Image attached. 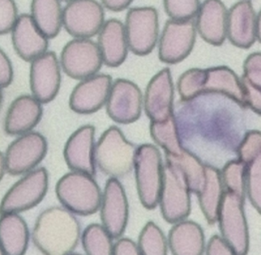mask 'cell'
<instances>
[{"instance_id":"obj_39","label":"cell","mask_w":261,"mask_h":255,"mask_svg":"<svg viewBox=\"0 0 261 255\" xmlns=\"http://www.w3.org/2000/svg\"><path fill=\"white\" fill-rule=\"evenodd\" d=\"M14 71L13 64L7 53L0 48V88H5L11 85Z\"/></svg>"},{"instance_id":"obj_19","label":"cell","mask_w":261,"mask_h":255,"mask_svg":"<svg viewBox=\"0 0 261 255\" xmlns=\"http://www.w3.org/2000/svg\"><path fill=\"white\" fill-rule=\"evenodd\" d=\"M174 85L169 68L151 79L143 97V107L151 122H163L173 114Z\"/></svg>"},{"instance_id":"obj_45","label":"cell","mask_w":261,"mask_h":255,"mask_svg":"<svg viewBox=\"0 0 261 255\" xmlns=\"http://www.w3.org/2000/svg\"><path fill=\"white\" fill-rule=\"evenodd\" d=\"M0 255H7L1 247H0Z\"/></svg>"},{"instance_id":"obj_3","label":"cell","mask_w":261,"mask_h":255,"mask_svg":"<svg viewBox=\"0 0 261 255\" xmlns=\"http://www.w3.org/2000/svg\"><path fill=\"white\" fill-rule=\"evenodd\" d=\"M56 193L62 207L74 215L88 216L99 211L102 192L94 176L71 171L58 181Z\"/></svg>"},{"instance_id":"obj_22","label":"cell","mask_w":261,"mask_h":255,"mask_svg":"<svg viewBox=\"0 0 261 255\" xmlns=\"http://www.w3.org/2000/svg\"><path fill=\"white\" fill-rule=\"evenodd\" d=\"M195 28L207 43L223 45L227 38V10L221 0H204L197 13Z\"/></svg>"},{"instance_id":"obj_1","label":"cell","mask_w":261,"mask_h":255,"mask_svg":"<svg viewBox=\"0 0 261 255\" xmlns=\"http://www.w3.org/2000/svg\"><path fill=\"white\" fill-rule=\"evenodd\" d=\"M82 236L75 215L64 207L53 206L41 212L32 232L36 248L43 255H68Z\"/></svg>"},{"instance_id":"obj_13","label":"cell","mask_w":261,"mask_h":255,"mask_svg":"<svg viewBox=\"0 0 261 255\" xmlns=\"http://www.w3.org/2000/svg\"><path fill=\"white\" fill-rule=\"evenodd\" d=\"M196 28L193 19L168 20L159 43V57L166 64L182 62L192 53L196 39Z\"/></svg>"},{"instance_id":"obj_28","label":"cell","mask_w":261,"mask_h":255,"mask_svg":"<svg viewBox=\"0 0 261 255\" xmlns=\"http://www.w3.org/2000/svg\"><path fill=\"white\" fill-rule=\"evenodd\" d=\"M30 15L48 39L57 37L62 30V0H32Z\"/></svg>"},{"instance_id":"obj_30","label":"cell","mask_w":261,"mask_h":255,"mask_svg":"<svg viewBox=\"0 0 261 255\" xmlns=\"http://www.w3.org/2000/svg\"><path fill=\"white\" fill-rule=\"evenodd\" d=\"M150 134L155 143L166 151V154L178 156L182 151L174 114L165 121L151 122Z\"/></svg>"},{"instance_id":"obj_36","label":"cell","mask_w":261,"mask_h":255,"mask_svg":"<svg viewBox=\"0 0 261 255\" xmlns=\"http://www.w3.org/2000/svg\"><path fill=\"white\" fill-rule=\"evenodd\" d=\"M261 157V133L251 131L247 133L238 148V157L241 163L247 165Z\"/></svg>"},{"instance_id":"obj_11","label":"cell","mask_w":261,"mask_h":255,"mask_svg":"<svg viewBox=\"0 0 261 255\" xmlns=\"http://www.w3.org/2000/svg\"><path fill=\"white\" fill-rule=\"evenodd\" d=\"M61 68L70 78L83 80L97 74L103 59L97 42L91 39H73L62 48Z\"/></svg>"},{"instance_id":"obj_43","label":"cell","mask_w":261,"mask_h":255,"mask_svg":"<svg viewBox=\"0 0 261 255\" xmlns=\"http://www.w3.org/2000/svg\"><path fill=\"white\" fill-rule=\"evenodd\" d=\"M6 172L7 169H6L5 157H4V154L0 152V182L2 181Z\"/></svg>"},{"instance_id":"obj_42","label":"cell","mask_w":261,"mask_h":255,"mask_svg":"<svg viewBox=\"0 0 261 255\" xmlns=\"http://www.w3.org/2000/svg\"><path fill=\"white\" fill-rule=\"evenodd\" d=\"M134 0H101L102 5L113 12H120L126 10Z\"/></svg>"},{"instance_id":"obj_10","label":"cell","mask_w":261,"mask_h":255,"mask_svg":"<svg viewBox=\"0 0 261 255\" xmlns=\"http://www.w3.org/2000/svg\"><path fill=\"white\" fill-rule=\"evenodd\" d=\"M63 7L62 28L73 39H91L105 22L103 6L96 0H72Z\"/></svg>"},{"instance_id":"obj_23","label":"cell","mask_w":261,"mask_h":255,"mask_svg":"<svg viewBox=\"0 0 261 255\" xmlns=\"http://www.w3.org/2000/svg\"><path fill=\"white\" fill-rule=\"evenodd\" d=\"M43 114L42 104L33 95H22L13 100L6 116L4 129L9 135L31 132Z\"/></svg>"},{"instance_id":"obj_21","label":"cell","mask_w":261,"mask_h":255,"mask_svg":"<svg viewBox=\"0 0 261 255\" xmlns=\"http://www.w3.org/2000/svg\"><path fill=\"white\" fill-rule=\"evenodd\" d=\"M12 42L18 56L31 62L48 51L49 39L39 30L30 14H20L11 31Z\"/></svg>"},{"instance_id":"obj_27","label":"cell","mask_w":261,"mask_h":255,"mask_svg":"<svg viewBox=\"0 0 261 255\" xmlns=\"http://www.w3.org/2000/svg\"><path fill=\"white\" fill-rule=\"evenodd\" d=\"M224 193L221 172L216 168L205 165V182L197 196L201 212L208 224L216 223Z\"/></svg>"},{"instance_id":"obj_31","label":"cell","mask_w":261,"mask_h":255,"mask_svg":"<svg viewBox=\"0 0 261 255\" xmlns=\"http://www.w3.org/2000/svg\"><path fill=\"white\" fill-rule=\"evenodd\" d=\"M114 238L101 224H91L82 233L85 255H113Z\"/></svg>"},{"instance_id":"obj_32","label":"cell","mask_w":261,"mask_h":255,"mask_svg":"<svg viewBox=\"0 0 261 255\" xmlns=\"http://www.w3.org/2000/svg\"><path fill=\"white\" fill-rule=\"evenodd\" d=\"M137 244L142 255H168L167 237L153 221H148L143 226Z\"/></svg>"},{"instance_id":"obj_16","label":"cell","mask_w":261,"mask_h":255,"mask_svg":"<svg viewBox=\"0 0 261 255\" xmlns=\"http://www.w3.org/2000/svg\"><path fill=\"white\" fill-rule=\"evenodd\" d=\"M227 38L240 48H250L260 39V15L250 0H241L227 11Z\"/></svg>"},{"instance_id":"obj_18","label":"cell","mask_w":261,"mask_h":255,"mask_svg":"<svg viewBox=\"0 0 261 255\" xmlns=\"http://www.w3.org/2000/svg\"><path fill=\"white\" fill-rule=\"evenodd\" d=\"M112 84V78L108 74H96L81 80L70 96V108L80 114L99 111L106 105Z\"/></svg>"},{"instance_id":"obj_25","label":"cell","mask_w":261,"mask_h":255,"mask_svg":"<svg viewBox=\"0 0 261 255\" xmlns=\"http://www.w3.org/2000/svg\"><path fill=\"white\" fill-rule=\"evenodd\" d=\"M97 36V44L103 64L111 68L121 65L129 50L124 25L117 19H109L103 23Z\"/></svg>"},{"instance_id":"obj_20","label":"cell","mask_w":261,"mask_h":255,"mask_svg":"<svg viewBox=\"0 0 261 255\" xmlns=\"http://www.w3.org/2000/svg\"><path fill=\"white\" fill-rule=\"evenodd\" d=\"M94 137L95 128L89 124L81 126L70 136L64 149V158L71 171L94 176Z\"/></svg>"},{"instance_id":"obj_17","label":"cell","mask_w":261,"mask_h":255,"mask_svg":"<svg viewBox=\"0 0 261 255\" xmlns=\"http://www.w3.org/2000/svg\"><path fill=\"white\" fill-rule=\"evenodd\" d=\"M110 118L121 124L134 123L140 118L143 97L139 87L126 79L113 82L106 103Z\"/></svg>"},{"instance_id":"obj_7","label":"cell","mask_w":261,"mask_h":255,"mask_svg":"<svg viewBox=\"0 0 261 255\" xmlns=\"http://www.w3.org/2000/svg\"><path fill=\"white\" fill-rule=\"evenodd\" d=\"M244 201L242 198L224 191L217 216L219 236L236 255H247L250 250V233Z\"/></svg>"},{"instance_id":"obj_33","label":"cell","mask_w":261,"mask_h":255,"mask_svg":"<svg viewBox=\"0 0 261 255\" xmlns=\"http://www.w3.org/2000/svg\"><path fill=\"white\" fill-rule=\"evenodd\" d=\"M247 166L240 160H232L224 166L221 172L224 189L239 198H245V178Z\"/></svg>"},{"instance_id":"obj_9","label":"cell","mask_w":261,"mask_h":255,"mask_svg":"<svg viewBox=\"0 0 261 255\" xmlns=\"http://www.w3.org/2000/svg\"><path fill=\"white\" fill-rule=\"evenodd\" d=\"M128 48L137 56H147L158 42L159 16L153 7L130 9L124 26Z\"/></svg>"},{"instance_id":"obj_26","label":"cell","mask_w":261,"mask_h":255,"mask_svg":"<svg viewBox=\"0 0 261 255\" xmlns=\"http://www.w3.org/2000/svg\"><path fill=\"white\" fill-rule=\"evenodd\" d=\"M30 239L28 224L20 214L0 215V247L7 255H25Z\"/></svg>"},{"instance_id":"obj_29","label":"cell","mask_w":261,"mask_h":255,"mask_svg":"<svg viewBox=\"0 0 261 255\" xmlns=\"http://www.w3.org/2000/svg\"><path fill=\"white\" fill-rule=\"evenodd\" d=\"M166 162L176 165L182 171L192 193L198 195L205 182V165L183 148L178 156L166 154Z\"/></svg>"},{"instance_id":"obj_6","label":"cell","mask_w":261,"mask_h":255,"mask_svg":"<svg viewBox=\"0 0 261 255\" xmlns=\"http://www.w3.org/2000/svg\"><path fill=\"white\" fill-rule=\"evenodd\" d=\"M191 193L182 171L176 165L166 162L158 206L167 222L172 224L188 218L192 209Z\"/></svg>"},{"instance_id":"obj_34","label":"cell","mask_w":261,"mask_h":255,"mask_svg":"<svg viewBox=\"0 0 261 255\" xmlns=\"http://www.w3.org/2000/svg\"><path fill=\"white\" fill-rule=\"evenodd\" d=\"M245 195L253 207L260 212L261 209V157L247 165Z\"/></svg>"},{"instance_id":"obj_44","label":"cell","mask_w":261,"mask_h":255,"mask_svg":"<svg viewBox=\"0 0 261 255\" xmlns=\"http://www.w3.org/2000/svg\"><path fill=\"white\" fill-rule=\"evenodd\" d=\"M3 88H0V108H1V105H2L3 102Z\"/></svg>"},{"instance_id":"obj_40","label":"cell","mask_w":261,"mask_h":255,"mask_svg":"<svg viewBox=\"0 0 261 255\" xmlns=\"http://www.w3.org/2000/svg\"><path fill=\"white\" fill-rule=\"evenodd\" d=\"M204 255H236L218 235L212 236L206 244Z\"/></svg>"},{"instance_id":"obj_2","label":"cell","mask_w":261,"mask_h":255,"mask_svg":"<svg viewBox=\"0 0 261 255\" xmlns=\"http://www.w3.org/2000/svg\"><path fill=\"white\" fill-rule=\"evenodd\" d=\"M178 91L185 100H192L204 93H218L245 106L241 79L226 66L188 70L179 78Z\"/></svg>"},{"instance_id":"obj_5","label":"cell","mask_w":261,"mask_h":255,"mask_svg":"<svg viewBox=\"0 0 261 255\" xmlns=\"http://www.w3.org/2000/svg\"><path fill=\"white\" fill-rule=\"evenodd\" d=\"M163 160L161 154L154 145L143 144L136 151V183L140 202L147 209L158 206L163 184Z\"/></svg>"},{"instance_id":"obj_14","label":"cell","mask_w":261,"mask_h":255,"mask_svg":"<svg viewBox=\"0 0 261 255\" xmlns=\"http://www.w3.org/2000/svg\"><path fill=\"white\" fill-rule=\"evenodd\" d=\"M101 224L114 239L123 236L129 220V204L124 188L116 178L107 181L100 209Z\"/></svg>"},{"instance_id":"obj_37","label":"cell","mask_w":261,"mask_h":255,"mask_svg":"<svg viewBox=\"0 0 261 255\" xmlns=\"http://www.w3.org/2000/svg\"><path fill=\"white\" fill-rule=\"evenodd\" d=\"M19 15L15 0H0V36L11 33Z\"/></svg>"},{"instance_id":"obj_46","label":"cell","mask_w":261,"mask_h":255,"mask_svg":"<svg viewBox=\"0 0 261 255\" xmlns=\"http://www.w3.org/2000/svg\"><path fill=\"white\" fill-rule=\"evenodd\" d=\"M68 255H83V254H80V253H69V254H68Z\"/></svg>"},{"instance_id":"obj_41","label":"cell","mask_w":261,"mask_h":255,"mask_svg":"<svg viewBox=\"0 0 261 255\" xmlns=\"http://www.w3.org/2000/svg\"><path fill=\"white\" fill-rule=\"evenodd\" d=\"M113 255H142L137 243L128 238H120L114 243Z\"/></svg>"},{"instance_id":"obj_38","label":"cell","mask_w":261,"mask_h":255,"mask_svg":"<svg viewBox=\"0 0 261 255\" xmlns=\"http://www.w3.org/2000/svg\"><path fill=\"white\" fill-rule=\"evenodd\" d=\"M241 81L261 88V54L254 53L246 59Z\"/></svg>"},{"instance_id":"obj_24","label":"cell","mask_w":261,"mask_h":255,"mask_svg":"<svg viewBox=\"0 0 261 255\" xmlns=\"http://www.w3.org/2000/svg\"><path fill=\"white\" fill-rule=\"evenodd\" d=\"M167 240L172 255H204L207 244L201 226L187 218L172 224Z\"/></svg>"},{"instance_id":"obj_12","label":"cell","mask_w":261,"mask_h":255,"mask_svg":"<svg viewBox=\"0 0 261 255\" xmlns=\"http://www.w3.org/2000/svg\"><path fill=\"white\" fill-rule=\"evenodd\" d=\"M47 151L46 139L39 133L31 131L19 136L10 143L4 155L7 172L12 175L28 173L40 164Z\"/></svg>"},{"instance_id":"obj_15","label":"cell","mask_w":261,"mask_h":255,"mask_svg":"<svg viewBox=\"0 0 261 255\" xmlns=\"http://www.w3.org/2000/svg\"><path fill=\"white\" fill-rule=\"evenodd\" d=\"M30 88L39 101L48 104L58 95L62 82V68L54 52L47 51L32 61Z\"/></svg>"},{"instance_id":"obj_4","label":"cell","mask_w":261,"mask_h":255,"mask_svg":"<svg viewBox=\"0 0 261 255\" xmlns=\"http://www.w3.org/2000/svg\"><path fill=\"white\" fill-rule=\"evenodd\" d=\"M136 149L117 126L108 128L94 148V161L99 169L111 178L124 176L131 172Z\"/></svg>"},{"instance_id":"obj_47","label":"cell","mask_w":261,"mask_h":255,"mask_svg":"<svg viewBox=\"0 0 261 255\" xmlns=\"http://www.w3.org/2000/svg\"><path fill=\"white\" fill-rule=\"evenodd\" d=\"M62 1H63V2L68 3L70 2V1H72V0H62Z\"/></svg>"},{"instance_id":"obj_8","label":"cell","mask_w":261,"mask_h":255,"mask_svg":"<svg viewBox=\"0 0 261 255\" xmlns=\"http://www.w3.org/2000/svg\"><path fill=\"white\" fill-rule=\"evenodd\" d=\"M48 173L43 167L25 174L5 194L0 202V215L17 213L33 209L45 198L48 188Z\"/></svg>"},{"instance_id":"obj_35","label":"cell","mask_w":261,"mask_h":255,"mask_svg":"<svg viewBox=\"0 0 261 255\" xmlns=\"http://www.w3.org/2000/svg\"><path fill=\"white\" fill-rule=\"evenodd\" d=\"M165 10L172 20H192L200 8L199 0H163Z\"/></svg>"}]
</instances>
